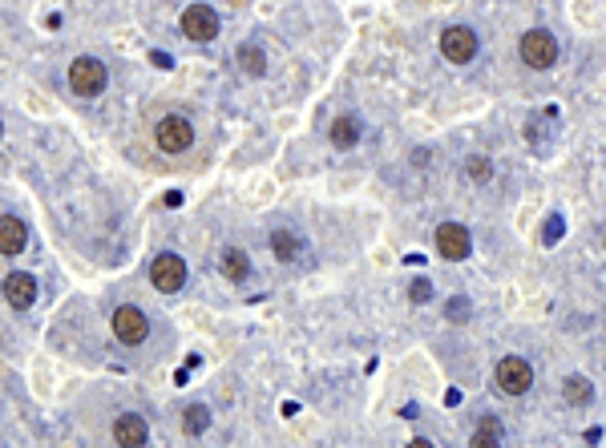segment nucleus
Wrapping results in <instances>:
<instances>
[{"instance_id": "obj_1", "label": "nucleus", "mask_w": 606, "mask_h": 448, "mask_svg": "<svg viewBox=\"0 0 606 448\" xmlns=\"http://www.w3.org/2000/svg\"><path fill=\"white\" fill-rule=\"evenodd\" d=\"M69 89L77 97H97L106 89V65L97 61V57H77L69 65Z\"/></svg>"}, {"instance_id": "obj_2", "label": "nucleus", "mask_w": 606, "mask_h": 448, "mask_svg": "<svg viewBox=\"0 0 606 448\" xmlns=\"http://www.w3.org/2000/svg\"><path fill=\"white\" fill-rule=\"evenodd\" d=\"M477 49H481V41H477V33L465 25L440 33V53H445V61H453V65H469L477 57Z\"/></svg>"}, {"instance_id": "obj_3", "label": "nucleus", "mask_w": 606, "mask_h": 448, "mask_svg": "<svg viewBox=\"0 0 606 448\" xmlns=\"http://www.w3.org/2000/svg\"><path fill=\"white\" fill-rule=\"evenodd\" d=\"M521 57H526L529 69H550V65L558 61V41H553L545 28H529V33L521 36Z\"/></svg>"}, {"instance_id": "obj_4", "label": "nucleus", "mask_w": 606, "mask_h": 448, "mask_svg": "<svg viewBox=\"0 0 606 448\" xmlns=\"http://www.w3.org/2000/svg\"><path fill=\"white\" fill-rule=\"evenodd\" d=\"M497 388L505 396H521L534 388V368H529V360H521V356H505V360L497 364Z\"/></svg>"}, {"instance_id": "obj_5", "label": "nucleus", "mask_w": 606, "mask_h": 448, "mask_svg": "<svg viewBox=\"0 0 606 448\" xmlns=\"http://www.w3.org/2000/svg\"><path fill=\"white\" fill-rule=\"evenodd\" d=\"M437 251H440V259H448V263H461V259H469V251H473V238H469V230L461 227V222H440L437 227Z\"/></svg>"}, {"instance_id": "obj_6", "label": "nucleus", "mask_w": 606, "mask_h": 448, "mask_svg": "<svg viewBox=\"0 0 606 448\" xmlns=\"http://www.w3.org/2000/svg\"><path fill=\"white\" fill-rule=\"evenodd\" d=\"M182 33L202 44L214 41V36H219V12H214L211 4H190V9L182 12Z\"/></svg>"}, {"instance_id": "obj_7", "label": "nucleus", "mask_w": 606, "mask_h": 448, "mask_svg": "<svg viewBox=\"0 0 606 448\" xmlns=\"http://www.w3.org/2000/svg\"><path fill=\"white\" fill-rule=\"evenodd\" d=\"M149 283L158 291H182V283H186V263L178 255H170V251H162L154 263H149Z\"/></svg>"}, {"instance_id": "obj_8", "label": "nucleus", "mask_w": 606, "mask_h": 448, "mask_svg": "<svg viewBox=\"0 0 606 448\" xmlns=\"http://www.w3.org/2000/svg\"><path fill=\"white\" fill-rule=\"evenodd\" d=\"M158 146L166 149V154H182V149L194 146V125L186 122V117L170 114L158 122Z\"/></svg>"}, {"instance_id": "obj_9", "label": "nucleus", "mask_w": 606, "mask_h": 448, "mask_svg": "<svg viewBox=\"0 0 606 448\" xmlns=\"http://www.w3.org/2000/svg\"><path fill=\"white\" fill-rule=\"evenodd\" d=\"M114 335L125 343V348H133V343H141V340H146V335H149L146 316H141L138 308H130V303H125V308H117V311H114Z\"/></svg>"}, {"instance_id": "obj_10", "label": "nucleus", "mask_w": 606, "mask_h": 448, "mask_svg": "<svg viewBox=\"0 0 606 448\" xmlns=\"http://www.w3.org/2000/svg\"><path fill=\"white\" fill-rule=\"evenodd\" d=\"M146 440H149V428L138 412H122L114 420V444L117 448H146Z\"/></svg>"}, {"instance_id": "obj_11", "label": "nucleus", "mask_w": 606, "mask_h": 448, "mask_svg": "<svg viewBox=\"0 0 606 448\" xmlns=\"http://www.w3.org/2000/svg\"><path fill=\"white\" fill-rule=\"evenodd\" d=\"M4 299H9V308L28 311L36 303V279L25 271H12L9 279H4Z\"/></svg>"}, {"instance_id": "obj_12", "label": "nucleus", "mask_w": 606, "mask_h": 448, "mask_svg": "<svg viewBox=\"0 0 606 448\" xmlns=\"http://www.w3.org/2000/svg\"><path fill=\"white\" fill-rule=\"evenodd\" d=\"M28 246V227L17 214H0V255H20Z\"/></svg>"}, {"instance_id": "obj_13", "label": "nucleus", "mask_w": 606, "mask_h": 448, "mask_svg": "<svg viewBox=\"0 0 606 448\" xmlns=\"http://www.w3.org/2000/svg\"><path fill=\"white\" fill-rule=\"evenodd\" d=\"M327 138H332V146H335V149H351L356 141H360V122H356L351 114L335 117L332 130H327Z\"/></svg>"}, {"instance_id": "obj_14", "label": "nucleus", "mask_w": 606, "mask_h": 448, "mask_svg": "<svg viewBox=\"0 0 606 448\" xmlns=\"http://www.w3.org/2000/svg\"><path fill=\"white\" fill-rule=\"evenodd\" d=\"M222 275H227L230 283H243L246 275H251V259H246V251H238V246L222 251Z\"/></svg>"}, {"instance_id": "obj_15", "label": "nucleus", "mask_w": 606, "mask_h": 448, "mask_svg": "<svg viewBox=\"0 0 606 448\" xmlns=\"http://www.w3.org/2000/svg\"><path fill=\"white\" fill-rule=\"evenodd\" d=\"M206 424H211V408L206 404H190L182 412V432L186 436H198V432H206Z\"/></svg>"}, {"instance_id": "obj_16", "label": "nucleus", "mask_w": 606, "mask_h": 448, "mask_svg": "<svg viewBox=\"0 0 606 448\" xmlns=\"http://www.w3.org/2000/svg\"><path fill=\"white\" fill-rule=\"evenodd\" d=\"M590 400H594V388H590V380H582V376L566 380V404L582 408V404H590Z\"/></svg>"}, {"instance_id": "obj_17", "label": "nucleus", "mask_w": 606, "mask_h": 448, "mask_svg": "<svg viewBox=\"0 0 606 448\" xmlns=\"http://www.w3.org/2000/svg\"><path fill=\"white\" fill-rule=\"evenodd\" d=\"M238 65H243V73H251V77H263V69H267L263 49H259V44H243V49H238Z\"/></svg>"}, {"instance_id": "obj_18", "label": "nucleus", "mask_w": 606, "mask_h": 448, "mask_svg": "<svg viewBox=\"0 0 606 448\" xmlns=\"http://www.w3.org/2000/svg\"><path fill=\"white\" fill-rule=\"evenodd\" d=\"M271 251L283 259V263H291V259L299 255V238L287 235V230H275V235H271Z\"/></svg>"}, {"instance_id": "obj_19", "label": "nucleus", "mask_w": 606, "mask_h": 448, "mask_svg": "<svg viewBox=\"0 0 606 448\" xmlns=\"http://www.w3.org/2000/svg\"><path fill=\"white\" fill-rule=\"evenodd\" d=\"M501 428H497V420H485L481 428L473 432V440H469V448H501Z\"/></svg>"}, {"instance_id": "obj_20", "label": "nucleus", "mask_w": 606, "mask_h": 448, "mask_svg": "<svg viewBox=\"0 0 606 448\" xmlns=\"http://www.w3.org/2000/svg\"><path fill=\"white\" fill-rule=\"evenodd\" d=\"M465 174L473 178V182H485V178L493 174V166H489V158H481V154H473V158L465 162Z\"/></svg>"}, {"instance_id": "obj_21", "label": "nucleus", "mask_w": 606, "mask_h": 448, "mask_svg": "<svg viewBox=\"0 0 606 448\" xmlns=\"http://www.w3.org/2000/svg\"><path fill=\"white\" fill-rule=\"evenodd\" d=\"M408 299H413V303H429V299H432V287H429L424 279H416L413 287H408Z\"/></svg>"}, {"instance_id": "obj_22", "label": "nucleus", "mask_w": 606, "mask_h": 448, "mask_svg": "<svg viewBox=\"0 0 606 448\" xmlns=\"http://www.w3.org/2000/svg\"><path fill=\"white\" fill-rule=\"evenodd\" d=\"M469 316V303L465 299H453V303H448V319H465Z\"/></svg>"}, {"instance_id": "obj_23", "label": "nucleus", "mask_w": 606, "mask_h": 448, "mask_svg": "<svg viewBox=\"0 0 606 448\" xmlns=\"http://www.w3.org/2000/svg\"><path fill=\"white\" fill-rule=\"evenodd\" d=\"M149 61L158 65V69H170V65H174V61H170V57H166V53H154V57H149Z\"/></svg>"}, {"instance_id": "obj_24", "label": "nucleus", "mask_w": 606, "mask_h": 448, "mask_svg": "<svg viewBox=\"0 0 606 448\" xmlns=\"http://www.w3.org/2000/svg\"><path fill=\"white\" fill-rule=\"evenodd\" d=\"M408 448H432V444H429V440H421V436H416V440H413V444H408Z\"/></svg>"}, {"instance_id": "obj_25", "label": "nucleus", "mask_w": 606, "mask_h": 448, "mask_svg": "<svg viewBox=\"0 0 606 448\" xmlns=\"http://www.w3.org/2000/svg\"><path fill=\"white\" fill-rule=\"evenodd\" d=\"M0 138H4V122H0Z\"/></svg>"}]
</instances>
